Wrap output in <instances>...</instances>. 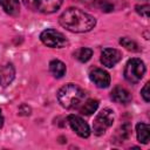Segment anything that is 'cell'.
I'll use <instances>...</instances> for the list:
<instances>
[{"label": "cell", "mask_w": 150, "mask_h": 150, "mask_svg": "<svg viewBox=\"0 0 150 150\" xmlns=\"http://www.w3.org/2000/svg\"><path fill=\"white\" fill-rule=\"evenodd\" d=\"M60 25L69 32L73 33H86L91 30L95 25L96 20L93 15L81 11L79 8L70 7L66 9L59 18Z\"/></svg>", "instance_id": "cell-1"}, {"label": "cell", "mask_w": 150, "mask_h": 150, "mask_svg": "<svg viewBox=\"0 0 150 150\" xmlns=\"http://www.w3.org/2000/svg\"><path fill=\"white\" fill-rule=\"evenodd\" d=\"M86 98V93L76 84L68 83L60 88L57 91L59 103L66 109H76L79 108Z\"/></svg>", "instance_id": "cell-2"}, {"label": "cell", "mask_w": 150, "mask_h": 150, "mask_svg": "<svg viewBox=\"0 0 150 150\" xmlns=\"http://www.w3.org/2000/svg\"><path fill=\"white\" fill-rule=\"evenodd\" d=\"M123 74H124V77L128 82H130V83L139 82L143 79L144 74H145L144 62L141 59H137V57L130 59L125 64Z\"/></svg>", "instance_id": "cell-3"}, {"label": "cell", "mask_w": 150, "mask_h": 150, "mask_svg": "<svg viewBox=\"0 0 150 150\" xmlns=\"http://www.w3.org/2000/svg\"><path fill=\"white\" fill-rule=\"evenodd\" d=\"M22 2L28 9L43 14L55 13L62 5V0H22Z\"/></svg>", "instance_id": "cell-4"}, {"label": "cell", "mask_w": 150, "mask_h": 150, "mask_svg": "<svg viewBox=\"0 0 150 150\" xmlns=\"http://www.w3.org/2000/svg\"><path fill=\"white\" fill-rule=\"evenodd\" d=\"M114 111L109 108H105V109H102L97 116L95 117L94 120V123H93V130H94V134L96 136H101L103 135L108 128H110L114 123Z\"/></svg>", "instance_id": "cell-5"}, {"label": "cell", "mask_w": 150, "mask_h": 150, "mask_svg": "<svg viewBox=\"0 0 150 150\" xmlns=\"http://www.w3.org/2000/svg\"><path fill=\"white\" fill-rule=\"evenodd\" d=\"M40 40L43 45L50 48H63L68 45V40L66 36L55 29H45L40 34Z\"/></svg>", "instance_id": "cell-6"}, {"label": "cell", "mask_w": 150, "mask_h": 150, "mask_svg": "<svg viewBox=\"0 0 150 150\" xmlns=\"http://www.w3.org/2000/svg\"><path fill=\"white\" fill-rule=\"evenodd\" d=\"M68 122L70 128L82 138H87L90 135V129L89 125L87 124V122H84V120L77 115H69L68 116Z\"/></svg>", "instance_id": "cell-7"}, {"label": "cell", "mask_w": 150, "mask_h": 150, "mask_svg": "<svg viewBox=\"0 0 150 150\" xmlns=\"http://www.w3.org/2000/svg\"><path fill=\"white\" fill-rule=\"evenodd\" d=\"M121 57H122L121 52L115 48H105L101 53V62L103 66L108 68H111L117 62H120Z\"/></svg>", "instance_id": "cell-8"}, {"label": "cell", "mask_w": 150, "mask_h": 150, "mask_svg": "<svg viewBox=\"0 0 150 150\" xmlns=\"http://www.w3.org/2000/svg\"><path fill=\"white\" fill-rule=\"evenodd\" d=\"M89 79L91 82H94L98 88H107L110 84V75L101 69V68H94L89 73Z\"/></svg>", "instance_id": "cell-9"}, {"label": "cell", "mask_w": 150, "mask_h": 150, "mask_svg": "<svg viewBox=\"0 0 150 150\" xmlns=\"http://www.w3.org/2000/svg\"><path fill=\"white\" fill-rule=\"evenodd\" d=\"M15 77V69L12 63H5L0 67V86L7 87Z\"/></svg>", "instance_id": "cell-10"}, {"label": "cell", "mask_w": 150, "mask_h": 150, "mask_svg": "<svg viewBox=\"0 0 150 150\" xmlns=\"http://www.w3.org/2000/svg\"><path fill=\"white\" fill-rule=\"evenodd\" d=\"M94 6L98 7L102 12H112L116 11L117 8H121V5L123 1L121 0H90Z\"/></svg>", "instance_id": "cell-11"}, {"label": "cell", "mask_w": 150, "mask_h": 150, "mask_svg": "<svg viewBox=\"0 0 150 150\" xmlns=\"http://www.w3.org/2000/svg\"><path fill=\"white\" fill-rule=\"evenodd\" d=\"M111 98L112 101L117 102V103H122V104H127L131 101V94L123 87H115L111 91Z\"/></svg>", "instance_id": "cell-12"}, {"label": "cell", "mask_w": 150, "mask_h": 150, "mask_svg": "<svg viewBox=\"0 0 150 150\" xmlns=\"http://www.w3.org/2000/svg\"><path fill=\"white\" fill-rule=\"evenodd\" d=\"M0 6L7 14L12 16H18L20 13L19 0H0Z\"/></svg>", "instance_id": "cell-13"}, {"label": "cell", "mask_w": 150, "mask_h": 150, "mask_svg": "<svg viewBox=\"0 0 150 150\" xmlns=\"http://www.w3.org/2000/svg\"><path fill=\"white\" fill-rule=\"evenodd\" d=\"M136 134L137 139L142 144H148L150 139V128L145 123H138L136 125Z\"/></svg>", "instance_id": "cell-14"}, {"label": "cell", "mask_w": 150, "mask_h": 150, "mask_svg": "<svg viewBox=\"0 0 150 150\" xmlns=\"http://www.w3.org/2000/svg\"><path fill=\"white\" fill-rule=\"evenodd\" d=\"M49 70L54 77H62L66 74V64L60 60H52L49 62Z\"/></svg>", "instance_id": "cell-15"}, {"label": "cell", "mask_w": 150, "mask_h": 150, "mask_svg": "<svg viewBox=\"0 0 150 150\" xmlns=\"http://www.w3.org/2000/svg\"><path fill=\"white\" fill-rule=\"evenodd\" d=\"M97 107H98V101L94 98H89L79 107V110L82 115H91L96 111Z\"/></svg>", "instance_id": "cell-16"}, {"label": "cell", "mask_w": 150, "mask_h": 150, "mask_svg": "<svg viewBox=\"0 0 150 150\" xmlns=\"http://www.w3.org/2000/svg\"><path fill=\"white\" fill-rule=\"evenodd\" d=\"M93 56V50L90 48H79L77 50H75L74 53V57L80 61V62H87L88 60H90Z\"/></svg>", "instance_id": "cell-17"}, {"label": "cell", "mask_w": 150, "mask_h": 150, "mask_svg": "<svg viewBox=\"0 0 150 150\" xmlns=\"http://www.w3.org/2000/svg\"><path fill=\"white\" fill-rule=\"evenodd\" d=\"M120 43H121L125 49H128V50H131V52H137V50H139L138 45H137L134 40H131V39H129V38H121Z\"/></svg>", "instance_id": "cell-18"}, {"label": "cell", "mask_w": 150, "mask_h": 150, "mask_svg": "<svg viewBox=\"0 0 150 150\" xmlns=\"http://www.w3.org/2000/svg\"><path fill=\"white\" fill-rule=\"evenodd\" d=\"M118 134H120V138H121V139L128 138L129 135H130V125H129L128 123L123 124V125L121 127V129L118 130Z\"/></svg>", "instance_id": "cell-19"}, {"label": "cell", "mask_w": 150, "mask_h": 150, "mask_svg": "<svg viewBox=\"0 0 150 150\" xmlns=\"http://www.w3.org/2000/svg\"><path fill=\"white\" fill-rule=\"evenodd\" d=\"M136 11L138 14H141L142 16L144 18H149V11H150V6L146 4V5H138L136 6Z\"/></svg>", "instance_id": "cell-20"}, {"label": "cell", "mask_w": 150, "mask_h": 150, "mask_svg": "<svg viewBox=\"0 0 150 150\" xmlns=\"http://www.w3.org/2000/svg\"><path fill=\"white\" fill-rule=\"evenodd\" d=\"M149 82H146L145 84H144V87L142 88V90H141V95H142V97H143V100L145 101V102H149L150 101V93H149Z\"/></svg>", "instance_id": "cell-21"}, {"label": "cell", "mask_w": 150, "mask_h": 150, "mask_svg": "<svg viewBox=\"0 0 150 150\" xmlns=\"http://www.w3.org/2000/svg\"><path fill=\"white\" fill-rule=\"evenodd\" d=\"M2 124H4V116H2V112L0 110V128L2 127Z\"/></svg>", "instance_id": "cell-22"}]
</instances>
